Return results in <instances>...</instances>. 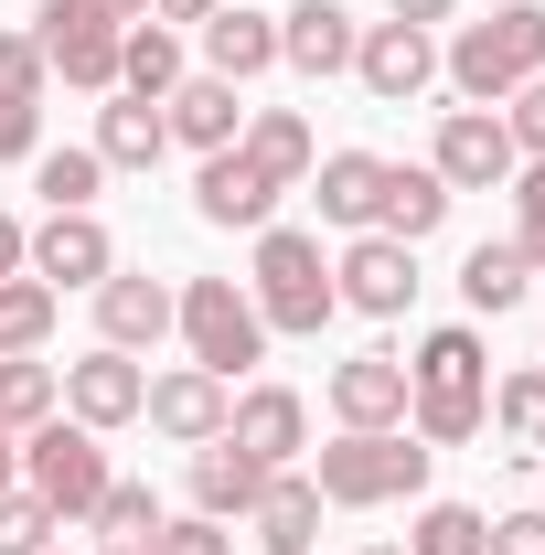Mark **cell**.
I'll return each instance as SVG.
<instances>
[{"mask_svg": "<svg viewBox=\"0 0 545 555\" xmlns=\"http://www.w3.org/2000/svg\"><path fill=\"white\" fill-rule=\"evenodd\" d=\"M407 427L428 438V449H460V438H481L492 427V352H481V332H428L407 363Z\"/></svg>", "mask_w": 545, "mask_h": 555, "instance_id": "6da1fadb", "label": "cell"}, {"mask_svg": "<svg viewBox=\"0 0 545 555\" xmlns=\"http://www.w3.org/2000/svg\"><path fill=\"white\" fill-rule=\"evenodd\" d=\"M428 438L417 427H342L332 449L310 460V491L321 502H342V513H375V502H407V491H428Z\"/></svg>", "mask_w": 545, "mask_h": 555, "instance_id": "7a4b0ae2", "label": "cell"}, {"mask_svg": "<svg viewBox=\"0 0 545 555\" xmlns=\"http://www.w3.org/2000/svg\"><path fill=\"white\" fill-rule=\"evenodd\" d=\"M439 75H449L471 107H503L514 86H535L545 75V0H514V11H492V22H460L449 54H439Z\"/></svg>", "mask_w": 545, "mask_h": 555, "instance_id": "3957f363", "label": "cell"}, {"mask_svg": "<svg viewBox=\"0 0 545 555\" xmlns=\"http://www.w3.org/2000/svg\"><path fill=\"white\" fill-rule=\"evenodd\" d=\"M246 299H257V321H268V332L321 343V321L342 310L332 268H321V235H300V224H257V278H246Z\"/></svg>", "mask_w": 545, "mask_h": 555, "instance_id": "277c9868", "label": "cell"}, {"mask_svg": "<svg viewBox=\"0 0 545 555\" xmlns=\"http://www.w3.org/2000/svg\"><path fill=\"white\" fill-rule=\"evenodd\" d=\"M107 481H118V470H107L97 427H75V416H43V427H22V491H33V502H54V524H86Z\"/></svg>", "mask_w": 545, "mask_h": 555, "instance_id": "5b68a950", "label": "cell"}, {"mask_svg": "<svg viewBox=\"0 0 545 555\" xmlns=\"http://www.w3.org/2000/svg\"><path fill=\"white\" fill-rule=\"evenodd\" d=\"M172 332L193 343V363H204L214 385H225V374H246V363L268 352V321H257V299H246L236 278H182V310H172Z\"/></svg>", "mask_w": 545, "mask_h": 555, "instance_id": "8992f818", "label": "cell"}, {"mask_svg": "<svg viewBox=\"0 0 545 555\" xmlns=\"http://www.w3.org/2000/svg\"><path fill=\"white\" fill-rule=\"evenodd\" d=\"M118 33H129V22H107L97 0H43V11H33L43 75H65V86H86V96H118Z\"/></svg>", "mask_w": 545, "mask_h": 555, "instance_id": "52a82bcc", "label": "cell"}, {"mask_svg": "<svg viewBox=\"0 0 545 555\" xmlns=\"http://www.w3.org/2000/svg\"><path fill=\"white\" fill-rule=\"evenodd\" d=\"M428 171H439L449 193H503V182L524 171V150H514V129H503V107H449Z\"/></svg>", "mask_w": 545, "mask_h": 555, "instance_id": "ba28073f", "label": "cell"}, {"mask_svg": "<svg viewBox=\"0 0 545 555\" xmlns=\"http://www.w3.org/2000/svg\"><path fill=\"white\" fill-rule=\"evenodd\" d=\"M22 268L43 278V288H97V278L118 268V246H107L97 214H43V224L22 235Z\"/></svg>", "mask_w": 545, "mask_h": 555, "instance_id": "9c48e42d", "label": "cell"}, {"mask_svg": "<svg viewBox=\"0 0 545 555\" xmlns=\"http://www.w3.org/2000/svg\"><path fill=\"white\" fill-rule=\"evenodd\" d=\"M332 288H342V310L396 321V310L417 299V246H396V235H353V246H342V268H332Z\"/></svg>", "mask_w": 545, "mask_h": 555, "instance_id": "30bf717a", "label": "cell"}, {"mask_svg": "<svg viewBox=\"0 0 545 555\" xmlns=\"http://www.w3.org/2000/svg\"><path fill=\"white\" fill-rule=\"evenodd\" d=\"M353 75H364V96H375V107H407V96L439 86V43H428L417 22H375V33L353 43Z\"/></svg>", "mask_w": 545, "mask_h": 555, "instance_id": "8fae6325", "label": "cell"}, {"mask_svg": "<svg viewBox=\"0 0 545 555\" xmlns=\"http://www.w3.org/2000/svg\"><path fill=\"white\" fill-rule=\"evenodd\" d=\"M225 438H236L257 470H289V460L310 449V406H300L289 385H246V396L225 406Z\"/></svg>", "mask_w": 545, "mask_h": 555, "instance_id": "7c38bea8", "label": "cell"}, {"mask_svg": "<svg viewBox=\"0 0 545 555\" xmlns=\"http://www.w3.org/2000/svg\"><path fill=\"white\" fill-rule=\"evenodd\" d=\"M139 396H150V374H139L129 352H86V363H65V416L75 427H97V438H107V427H129L139 416Z\"/></svg>", "mask_w": 545, "mask_h": 555, "instance_id": "4fadbf2b", "label": "cell"}, {"mask_svg": "<svg viewBox=\"0 0 545 555\" xmlns=\"http://www.w3.org/2000/svg\"><path fill=\"white\" fill-rule=\"evenodd\" d=\"M353 43H364V33H353L342 0H300V11H278V65L310 75V86H321V75H353Z\"/></svg>", "mask_w": 545, "mask_h": 555, "instance_id": "5bb4252c", "label": "cell"}, {"mask_svg": "<svg viewBox=\"0 0 545 555\" xmlns=\"http://www.w3.org/2000/svg\"><path fill=\"white\" fill-rule=\"evenodd\" d=\"M172 310H182V288H161V278H129V268L97 278V332H107V352H150L172 332Z\"/></svg>", "mask_w": 545, "mask_h": 555, "instance_id": "9a60e30c", "label": "cell"}, {"mask_svg": "<svg viewBox=\"0 0 545 555\" xmlns=\"http://www.w3.org/2000/svg\"><path fill=\"white\" fill-rule=\"evenodd\" d=\"M225 406H236V396L214 385L204 363H172V374H161V385L139 396V416H150L161 438H182V449H204V438H225Z\"/></svg>", "mask_w": 545, "mask_h": 555, "instance_id": "2e32d148", "label": "cell"}, {"mask_svg": "<svg viewBox=\"0 0 545 555\" xmlns=\"http://www.w3.org/2000/svg\"><path fill=\"white\" fill-rule=\"evenodd\" d=\"M278 193H289V182H268L246 150H214L204 171H193V214H204V224H246V235H257L278 214Z\"/></svg>", "mask_w": 545, "mask_h": 555, "instance_id": "e0dca14e", "label": "cell"}, {"mask_svg": "<svg viewBox=\"0 0 545 555\" xmlns=\"http://www.w3.org/2000/svg\"><path fill=\"white\" fill-rule=\"evenodd\" d=\"M161 118H172V139H182V150H236V139H246V96H236V86H225V75H182V86H172V96H161Z\"/></svg>", "mask_w": 545, "mask_h": 555, "instance_id": "ac0fdd59", "label": "cell"}, {"mask_svg": "<svg viewBox=\"0 0 545 555\" xmlns=\"http://www.w3.org/2000/svg\"><path fill=\"white\" fill-rule=\"evenodd\" d=\"M449 182L428 171V160H385V193H375V235H396V246H428L439 224H449Z\"/></svg>", "mask_w": 545, "mask_h": 555, "instance_id": "d6986e66", "label": "cell"}, {"mask_svg": "<svg viewBox=\"0 0 545 555\" xmlns=\"http://www.w3.org/2000/svg\"><path fill=\"white\" fill-rule=\"evenodd\" d=\"M332 416L342 427H407V363H396V352L332 363Z\"/></svg>", "mask_w": 545, "mask_h": 555, "instance_id": "ffe728a7", "label": "cell"}, {"mask_svg": "<svg viewBox=\"0 0 545 555\" xmlns=\"http://www.w3.org/2000/svg\"><path fill=\"white\" fill-rule=\"evenodd\" d=\"M257 491H268V470H257L236 438H204V449H193V513H214V524H246V513H257Z\"/></svg>", "mask_w": 545, "mask_h": 555, "instance_id": "44dd1931", "label": "cell"}, {"mask_svg": "<svg viewBox=\"0 0 545 555\" xmlns=\"http://www.w3.org/2000/svg\"><path fill=\"white\" fill-rule=\"evenodd\" d=\"M257 545L268 555H310L321 545V491H310V470H268V491H257Z\"/></svg>", "mask_w": 545, "mask_h": 555, "instance_id": "7402d4cb", "label": "cell"}, {"mask_svg": "<svg viewBox=\"0 0 545 555\" xmlns=\"http://www.w3.org/2000/svg\"><path fill=\"white\" fill-rule=\"evenodd\" d=\"M278 65V11H214L204 22V75H225V86H246V75H268Z\"/></svg>", "mask_w": 545, "mask_h": 555, "instance_id": "603a6c76", "label": "cell"}, {"mask_svg": "<svg viewBox=\"0 0 545 555\" xmlns=\"http://www.w3.org/2000/svg\"><path fill=\"white\" fill-rule=\"evenodd\" d=\"M161 150H172V118H161L150 96H107V107H97V160H107V171H150Z\"/></svg>", "mask_w": 545, "mask_h": 555, "instance_id": "cb8c5ba5", "label": "cell"}, {"mask_svg": "<svg viewBox=\"0 0 545 555\" xmlns=\"http://www.w3.org/2000/svg\"><path fill=\"white\" fill-rule=\"evenodd\" d=\"M375 193H385V160H375V150H332V160H321V224L375 235Z\"/></svg>", "mask_w": 545, "mask_h": 555, "instance_id": "d4e9b609", "label": "cell"}, {"mask_svg": "<svg viewBox=\"0 0 545 555\" xmlns=\"http://www.w3.org/2000/svg\"><path fill=\"white\" fill-rule=\"evenodd\" d=\"M172 86H182V43H172V22H129V33H118V96H150V107H161Z\"/></svg>", "mask_w": 545, "mask_h": 555, "instance_id": "484cf974", "label": "cell"}, {"mask_svg": "<svg viewBox=\"0 0 545 555\" xmlns=\"http://www.w3.org/2000/svg\"><path fill=\"white\" fill-rule=\"evenodd\" d=\"M236 150H246V160H257L268 182H300V171L321 160V150H310V118H300V107H257V118H246V139H236Z\"/></svg>", "mask_w": 545, "mask_h": 555, "instance_id": "4316f807", "label": "cell"}, {"mask_svg": "<svg viewBox=\"0 0 545 555\" xmlns=\"http://www.w3.org/2000/svg\"><path fill=\"white\" fill-rule=\"evenodd\" d=\"M86 524H97V545H107V555H150V534H161V502H150V481H107Z\"/></svg>", "mask_w": 545, "mask_h": 555, "instance_id": "83f0119b", "label": "cell"}, {"mask_svg": "<svg viewBox=\"0 0 545 555\" xmlns=\"http://www.w3.org/2000/svg\"><path fill=\"white\" fill-rule=\"evenodd\" d=\"M97 182H107L97 150H33V193H43V214H97Z\"/></svg>", "mask_w": 545, "mask_h": 555, "instance_id": "f1b7e54d", "label": "cell"}, {"mask_svg": "<svg viewBox=\"0 0 545 555\" xmlns=\"http://www.w3.org/2000/svg\"><path fill=\"white\" fill-rule=\"evenodd\" d=\"M54 406H65V374L33 352H0V427H43Z\"/></svg>", "mask_w": 545, "mask_h": 555, "instance_id": "f546056e", "label": "cell"}, {"mask_svg": "<svg viewBox=\"0 0 545 555\" xmlns=\"http://www.w3.org/2000/svg\"><path fill=\"white\" fill-rule=\"evenodd\" d=\"M524 257H514V246H471V268H460V299H471L481 321H503V310H514V299H524Z\"/></svg>", "mask_w": 545, "mask_h": 555, "instance_id": "4dcf8cb0", "label": "cell"}, {"mask_svg": "<svg viewBox=\"0 0 545 555\" xmlns=\"http://www.w3.org/2000/svg\"><path fill=\"white\" fill-rule=\"evenodd\" d=\"M481 545H492V513H471V502H428L407 534V555H481Z\"/></svg>", "mask_w": 545, "mask_h": 555, "instance_id": "1f68e13d", "label": "cell"}, {"mask_svg": "<svg viewBox=\"0 0 545 555\" xmlns=\"http://www.w3.org/2000/svg\"><path fill=\"white\" fill-rule=\"evenodd\" d=\"M54 332V288L43 278H0V352H43Z\"/></svg>", "mask_w": 545, "mask_h": 555, "instance_id": "d6a6232c", "label": "cell"}, {"mask_svg": "<svg viewBox=\"0 0 545 555\" xmlns=\"http://www.w3.org/2000/svg\"><path fill=\"white\" fill-rule=\"evenodd\" d=\"M492 427H503L514 449H545V363H535V374H514V385L492 396Z\"/></svg>", "mask_w": 545, "mask_h": 555, "instance_id": "836d02e7", "label": "cell"}, {"mask_svg": "<svg viewBox=\"0 0 545 555\" xmlns=\"http://www.w3.org/2000/svg\"><path fill=\"white\" fill-rule=\"evenodd\" d=\"M503 193H514V257L545 278V160H524V171H514Z\"/></svg>", "mask_w": 545, "mask_h": 555, "instance_id": "e575fe53", "label": "cell"}, {"mask_svg": "<svg viewBox=\"0 0 545 555\" xmlns=\"http://www.w3.org/2000/svg\"><path fill=\"white\" fill-rule=\"evenodd\" d=\"M54 534H65V524H54V502H33V491H0V555H43Z\"/></svg>", "mask_w": 545, "mask_h": 555, "instance_id": "d590c367", "label": "cell"}, {"mask_svg": "<svg viewBox=\"0 0 545 555\" xmlns=\"http://www.w3.org/2000/svg\"><path fill=\"white\" fill-rule=\"evenodd\" d=\"M150 555H236V534H225L214 513H182V524L161 513V534H150Z\"/></svg>", "mask_w": 545, "mask_h": 555, "instance_id": "8d00e7d4", "label": "cell"}, {"mask_svg": "<svg viewBox=\"0 0 545 555\" xmlns=\"http://www.w3.org/2000/svg\"><path fill=\"white\" fill-rule=\"evenodd\" d=\"M33 150H43V96L0 86V160H33Z\"/></svg>", "mask_w": 545, "mask_h": 555, "instance_id": "74e56055", "label": "cell"}, {"mask_svg": "<svg viewBox=\"0 0 545 555\" xmlns=\"http://www.w3.org/2000/svg\"><path fill=\"white\" fill-rule=\"evenodd\" d=\"M503 129H514V150H524V160H545V75L503 96Z\"/></svg>", "mask_w": 545, "mask_h": 555, "instance_id": "f35d334b", "label": "cell"}, {"mask_svg": "<svg viewBox=\"0 0 545 555\" xmlns=\"http://www.w3.org/2000/svg\"><path fill=\"white\" fill-rule=\"evenodd\" d=\"M481 555H545V502H535V513H503Z\"/></svg>", "mask_w": 545, "mask_h": 555, "instance_id": "ab89813d", "label": "cell"}, {"mask_svg": "<svg viewBox=\"0 0 545 555\" xmlns=\"http://www.w3.org/2000/svg\"><path fill=\"white\" fill-rule=\"evenodd\" d=\"M0 86L43 96V54H33V33H0Z\"/></svg>", "mask_w": 545, "mask_h": 555, "instance_id": "60d3db41", "label": "cell"}, {"mask_svg": "<svg viewBox=\"0 0 545 555\" xmlns=\"http://www.w3.org/2000/svg\"><path fill=\"white\" fill-rule=\"evenodd\" d=\"M449 11H460V0H396V22H417V33H439Z\"/></svg>", "mask_w": 545, "mask_h": 555, "instance_id": "b9f144b4", "label": "cell"}, {"mask_svg": "<svg viewBox=\"0 0 545 555\" xmlns=\"http://www.w3.org/2000/svg\"><path fill=\"white\" fill-rule=\"evenodd\" d=\"M225 0H150V22H214Z\"/></svg>", "mask_w": 545, "mask_h": 555, "instance_id": "7bdbcfd3", "label": "cell"}, {"mask_svg": "<svg viewBox=\"0 0 545 555\" xmlns=\"http://www.w3.org/2000/svg\"><path fill=\"white\" fill-rule=\"evenodd\" d=\"M0 278H22V214H0Z\"/></svg>", "mask_w": 545, "mask_h": 555, "instance_id": "ee69618b", "label": "cell"}, {"mask_svg": "<svg viewBox=\"0 0 545 555\" xmlns=\"http://www.w3.org/2000/svg\"><path fill=\"white\" fill-rule=\"evenodd\" d=\"M22 481V427H0V491Z\"/></svg>", "mask_w": 545, "mask_h": 555, "instance_id": "f6af8a7d", "label": "cell"}, {"mask_svg": "<svg viewBox=\"0 0 545 555\" xmlns=\"http://www.w3.org/2000/svg\"><path fill=\"white\" fill-rule=\"evenodd\" d=\"M97 11H107V22H150V0H97Z\"/></svg>", "mask_w": 545, "mask_h": 555, "instance_id": "bcb514c9", "label": "cell"}, {"mask_svg": "<svg viewBox=\"0 0 545 555\" xmlns=\"http://www.w3.org/2000/svg\"><path fill=\"white\" fill-rule=\"evenodd\" d=\"M375 555H407V545H375Z\"/></svg>", "mask_w": 545, "mask_h": 555, "instance_id": "7dc6e473", "label": "cell"}, {"mask_svg": "<svg viewBox=\"0 0 545 555\" xmlns=\"http://www.w3.org/2000/svg\"><path fill=\"white\" fill-rule=\"evenodd\" d=\"M43 555H54V545H43Z\"/></svg>", "mask_w": 545, "mask_h": 555, "instance_id": "c3c4849f", "label": "cell"}]
</instances>
